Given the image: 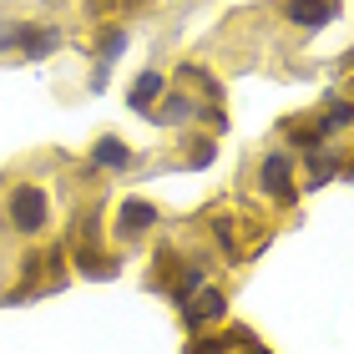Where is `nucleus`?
Here are the masks:
<instances>
[{"label": "nucleus", "mask_w": 354, "mask_h": 354, "mask_svg": "<svg viewBox=\"0 0 354 354\" xmlns=\"http://www.w3.org/2000/svg\"><path fill=\"white\" fill-rule=\"evenodd\" d=\"M10 223L21 233H41L46 228V192L41 187H15L10 192Z\"/></svg>", "instance_id": "f257e3e1"}, {"label": "nucleus", "mask_w": 354, "mask_h": 354, "mask_svg": "<svg viewBox=\"0 0 354 354\" xmlns=\"http://www.w3.org/2000/svg\"><path fill=\"white\" fill-rule=\"evenodd\" d=\"M288 157L283 152H273V157H263V172H259V183H263V192L273 203H294V183H288Z\"/></svg>", "instance_id": "f03ea898"}, {"label": "nucleus", "mask_w": 354, "mask_h": 354, "mask_svg": "<svg viewBox=\"0 0 354 354\" xmlns=\"http://www.w3.org/2000/svg\"><path fill=\"white\" fill-rule=\"evenodd\" d=\"M223 314H228V299H223L218 288H203V294H192V299L183 304V324H187V329L207 324V319H223Z\"/></svg>", "instance_id": "7ed1b4c3"}, {"label": "nucleus", "mask_w": 354, "mask_h": 354, "mask_svg": "<svg viewBox=\"0 0 354 354\" xmlns=\"http://www.w3.org/2000/svg\"><path fill=\"white\" fill-rule=\"evenodd\" d=\"M334 15H339V6H334V0H288V21H294V26L319 30V26H329Z\"/></svg>", "instance_id": "20e7f679"}, {"label": "nucleus", "mask_w": 354, "mask_h": 354, "mask_svg": "<svg viewBox=\"0 0 354 354\" xmlns=\"http://www.w3.org/2000/svg\"><path fill=\"white\" fill-rule=\"evenodd\" d=\"M152 223H157V207H152V203H142V198H127V203H122V223H117V228H122L127 238L142 233V228H152Z\"/></svg>", "instance_id": "39448f33"}, {"label": "nucleus", "mask_w": 354, "mask_h": 354, "mask_svg": "<svg viewBox=\"0 0 354 354\" xmlns=\"http://www.w3.org/2000/svg\"><path fill=\"white\" fill-rule=\"evenodd\" d=\"M122 51H127V30H106V36H102V66H96V76H91V91H102L111 61H117Z\"/></svg>", "instance_id": "423d86ee"}, {"label": "nucleus", "mask_w": 354, "mask_h": 354, "mask_svg": "<svg viewBox=\"0 0 354 354\" xmlns=\"http://www.w3.org/2000/svg\"><path fill=\"white\" fill-rule=\"evenodd\" d=\"M15 46H21L26 56L41 61V56H51L56 46H61V30H26V26H21V41H15Z\"/></svg>", "instance_id": "0eeeda50"}, {"label": "nucleus", "mask_w": 354, "mask_h": 354, "mask_svg": "<svg viewBox=\"0 0 354 354\" xmlns=\"http://www.w3.org/2000/svg\"><path fill=\"white\" fill-rule=\"evenodd\" d=\"M127 162H132L127 142H117V137H102V142H96V152H91V167H127Z\"/></svg>", "instance_id": "6e6552de"}, {"label": "nucleus", "mask_w": 354, "mask_h": 354, "mask_svg": "<svg viewBox=\"0 0 354 354\" xmlns=\"http://www.w3.org/2000/svg\"><path fill=\"white\" fill-rule=\"evenodd\" d=\"M157 96H162V76H157V71H142L137 82H132V111H147Z\"/></svg>", "instance_id": "1a4fd4ad"}, {"label": "nucleus", "mask_w": 354, "mask_h": 354, "mask_svg": "<svg viewBox=\"0 0 354 354\" xmlns=\"http://www.w3.org/2000/svg\"><path fill=\"white\" fill-rule=\"evenodd\" d=\"M76 259H82V273H86V279H117V259H106V253L76 248Z\"/></svg>", "instance_id": "9d476101"}, {"label": "nucleus", "mask_w": 354, "mask_h": 354, "mask_svg": "<svg viewBox=\"0 0 354 354\" xmlns=\"http://www.w3.org/2000/svg\"><path fill=\"white\" fill-rule=\"evenodd\" d=\"M334 172H339V157H334V152H319V147H314V157H309V187L329 183Z\"/></svg>", "instance_id": "9b49d317"}, {"label": "nucleus", "mask_w": 354, "mask_h": 354, "mask_svg": "<svg viewBox=\"0 0 354 354\" xmlns=\"http://www.w3.org/2000/svg\"><path fill=\"white\" fill-rule=\"evenodd\" d=\"M213 233H218V243L228 248V263H243V253H238V233H233V218H218Z\"/></svg>", "instance_id": "f8f14e48"}, {"label": "nucleus", "mask_w": 354, "mask_h": 354, "mask_svg": "<svg viewBox=\"0 0 354 354\" xmlns=\"http://www.w3.org/2000/svg\"><path fill=\"white\" fill-rule=\"evenodd\" d=\"M183 354H228V339L223 334H203V339H187Z\"/></svg>", "instance_id": "ddd939ff"}, {"label": "nucleus", "mask_w": 354, "mask_h": 354, "mask_svg": "<svg viewBox=\"0 0 354 354\" xmlns=\"http://www.w3.org/2000/svg\"><path fill=\"white\" fill-rule=\"evenodd\" d=\"M187 162H192V167H207V162H213V142H207V137H203V142H192Z\"/></svg>", "instance_id": "4468645a"}, {"label": "nucleus", "mask_w": 354, "mask_h": 354, "mask_svg": "<svg viewBox=\"0 0 354 354\" xmlns=\"http://www.w3.org/2000/svg\"><path fill=\"white\" fill-rule=\"evenodd\" d=\"M15 41H21V26H0V51H10Z\"/></svg>", "instance_id": "2eb2a0df"}, {"label": "nucleus", "mask_w": 354, "mask_h": 354, "mask_svg": "<svg viewBox=\"0 0 354 354\" xmlns=\"http://www.w3.org/2000/svg\"><path fill=\"white\" fill-rule=\"evenodd\" d=\"M243 354H268V349H259V344H248V349H243Z\"/></svg>", "instance_id": "dca6fc26"}]
</instances>
